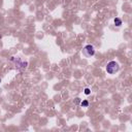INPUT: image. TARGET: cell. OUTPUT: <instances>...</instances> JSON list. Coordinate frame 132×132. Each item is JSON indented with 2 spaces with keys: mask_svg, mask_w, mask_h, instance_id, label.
Masks as SVG:
<instances>
[{
  "mask_svg": "<svg viewBox=\"0 0 132 132\" xmlns=\"http://www.w3.org/2000/svg\"><path fill=\"white\" fill-rule=\"evenodd\" d=\"M81 105L83 106V107H88V106H89V101H88V100H84V101L81 102Z\"/></svg>",
  "mask_w": 132,
  "mask_h": 132,
  "instance_id": "277c9868",
  "label": "cell"
},
{
  "mask_svg": "<svg viewBox=\"0 0 132 132\" xmlns=\"http://www.w3.org/2000/svg\"><path fill=\"white\" fill-rule=\"evenodd\" d=\"M90 93H91V90L89 88H86V89H85V94H86V95H89Z\"/></svg>",
  "mask_w": 132,
  "mask_h": 132,
  "instance_id": "5b68a950",
  "label": "cell"
},
{
  "mask_svg": "<svg viewBox=\"0 0 132 132\" xmlns=\"http://www.w3.org/2000/svg\"><path fill=\"white\" fill-rule=\"evenodd\" d=\"M114 22H115V25L117 27H120L122 25V21H121V19H119V18H116L114 20Z\"/></svg>",
  "mask_w": 132,
  "mask_h": 132,
  "instance_id": "3957f363",
  "label": "cell"
},
{
  "mask_svg": "<svg viewBox=\"0 0 132 132\" xmlns=\"http://www.w3.org/2000/svg\"><path fill=\"white\" fill-rule=\"evenodd\" d=\"M83 55L86 58L93 57V56L95 55V49H94V46L92 45H87L83 49Z\"/></svg>",
  "mask_w": 132,
  "mask_h": 132,
  "instance_id": "7a4b0ae2",
  "label": "cell"
},
{
  "mask_svg": "<svg viewBox=\"0 0 132 132\" xmlns=\"http://www.w3.org/2000/svg\"></svg>",
  "mask_w": 132,
  "mask_h": 132,
  "instance_id": "8992f818",
  "label": "cell"
},
{
  "mask_svg": "<svg viewBox=\"0 0 132 132\" xmlns=\"http://www.w3.org/2000/svg\"><path fill=\"white\" fill-rule=\"evenodd\" d=\"M119 69H120V65L116 61H111L106 65V71H107V73H109V74H114L116 72H118Z\"/></svg>",
  "mask_w": 132,
  "mask_h": 132,
  "instance_id": "6da1fadb",
  "label": "cell"
}]
</instances>
